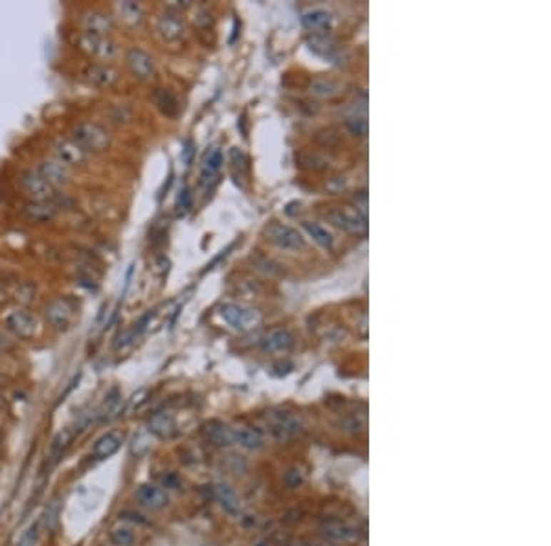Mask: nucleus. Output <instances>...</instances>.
<instances>
[{"instance_id":"nucleus-1","label":"nucleus","mask_w":551,"mask_h":546,"mask_svg":"<svg viewBox=\"0 0 551 546\" xmlns=\"http://www.w3.org/2000/svg\"><path fill=\"white\" fill-rule=\"evenodd\" d=\"M70 138L76 140L89 155L107 153L112 147V133L105 125L92 120H83L72 127Z\"/></svg>"},{"instance_id":"nucleus-2","label":"nucleus","mask_w":551,"mask_h":546,"mask_svg":"<svg viewBox=\"0 0 551 546\" xmlns=\"http://www.w3.org/2000/svg\"><path fill=\"white\" fill-rule=\"evenodd\" d=\"M6 332H9L19 340H35L41 335V320L39 317L30 309V307L17 306L11 311H8L4 317Z\"/></svg>"},{"instance_id":"nucleus-3","label":"nucleus","mask_w":551,"mask_h":546,"mask_svg":"<svg viewBox=\"0 0 551 546\" xmlns=\"http://www.w3.org/2000/svg\"><path fill=\"white\" fill-rule=\"evenodd\" d=\"M78 317V306L69 297H56L44 306V319L54 332H69Z\"/></svg>"},{"instance_id":"nucleus-4","label":"nucleus","mask_w":551,"mask_h":546,"mask_svg":"<svg viewBox=\"0 0 551 546\" xmlns=\"http://www.w3.org/2000/svg\"><path fill=\"white\" fill-rule=\"evenodd\" d=\"M78 48L83 54L99 61V63H105V65H111L112 61L118 57V54H120L116 41H112L111 37L85 34V31H79L78 34Z\"/></svg>"},{"instance_id":"nucleus-5","label":"nucleus","mask_w":551,"mask_h":546,"mask_svg":"<svg viewBox=\"0 0 551 546\" xmlns=\"http://www.w3.org/2000/svg\"><path fill=\"white\" fill-rule=\"evenodd\" d=\"M219 314L223 317L224 322L236 332H248L261 322V314L258 309L245 306V304H233V302L232 304H223Z\"/></svg>"},{"instance_id":"nucleus-6","label":"nucleus","mask_w":551,"mask_h":546,"mask_svg":"<svg viewBox=\"0 0 551 546\" xmlns=\"http://www.w3.org/2000/svg\"><path fill=\"white\" fill-rule=\"evenodd\" d=\"M19 186H21L22 194L26 195L30 201L54 202L57 194H59V189L52 188L35 169H24V172H21V175H19Z\"/></svg>"},{"instance_id":"nucleus-7","label":"nucleus","mask_w":551,"mask_h":546,"mask_svg":"<svg viewBox=\"0 0 551 546\" xmlns=\"http://www.w3.org/2000/svg\"><path fill=\"white\" fill-rule=\"evenodd\" d=\"M52 149L54 157L59 162L65 164V166H69L70 169L85 168L89 160H91V155L70 136H57L52 142Z\"/></svg>"},{"instance_id":"nucleus-8","label":"nucleus","mask_w":551,"mask_h":546,"mask_svg":"<svg viewBox=\"0 0 551 546\" xmlns=\"http://www.w3.org/2000/svg\"><path fill=\"white\" fill-rule=\"evenodd\" d=\"M329 223L335 224L336 228H340L344 232L353 234V236H360L366 232L368 219L364 215L358 214L357 208L351 207H335L328 212Z\"/></svg>"},{"instance_id":"nucleus-9","label":"nucleus","mask_w":551,"mask_h":546,"mask_svg":"<svg viewBox=\"0 0 551 546\" xmlns=\"http://www.w3.org/2000/svg\"><path fill=\"white\" fill-rule=\"evenodd\" d=\"M265 237L271 241L272 245L280 247L283 250H302L305 249V239L302 234L294 230L293 227L280 223V221H272L268 227L265 228Z\"/></svg>"},{"instance_id":"nucleus-10","label":"nucleus","mask_w":551,"mask_h":546,"mask_svg":"<svg viewBox=\"0 0 551 546\" xmlns=\"http://www.w3.org/2000/svg\"><path fill=\"white\" fill-rule=\"evenodd\" d=\"M79 22H81V31L99 35V37H111L112 31L116 30V19L105 9H86L81 14Z\"/></svg>"},{"instance_id":"nucleus-11","label":"nucleus","mask_w":551,"mask_h":546,"mask_svg":"<svg viewBox=\"0 0 551 546\" xmlns=\"http://www.w3.org/2000/svg\"><path fill=\"white\" fill-rule=\"evenodd\" d=\"M35 172L39 173L44 181L56 189L66 188V186L72 182V177H74L72 169H70L69 166H65L63 162H59L56 157H43V159L37 162Z\"/></svg>"},{"instance_id":"nucleus-12","label":"nucleus","mask_w":551,"mask_h":546,"mask_svg":"<svg viewBox=\"0 0 551 546\" xmlns=\"http://www.w3.org/2000/svg\"><path fill=\"white\" fill-rule=\"evenodd\" d=\"M125 65L129 69L134 78L140 81H151L156 74V63L155 57L149 52H146L143 48L133 46L125 54Z\"/></svg>"},{"instance_id":"nucleus-13","label":"nucleus","mask_w":551,"mask_h":546,"mask_svg":"<svg viewBox=\"0 0 551 546\" xmlns=\"http://www.w3.org/2000/svg\"><path fill=\"white\" fill-rule=\"evenodd\" d=\"M186 31H188V26H186V21L181 11L166 9L164 14L156 19V34L166 43H178L186 37Z\"/></svg>"},{"instance_id":"nucleus-14","label":"nucleus","mask_w":551,"mask_h":546,"mask_svg":"<svg viewBox=\"0 0 551 546\" xmlns=\"http://www.w3.org/2000/svg\"><path fill=\"white\" fill-rule=\"evenodd\" d=\"M83 78L89 85L99 91H108L112 86L120 81V72L112 65H105V63H94L89 65L83 70Z\"/></svg>"},{"instance_id":"nucleus-15","label":"nucleus","mask_w":551,"mask_h":546,"mask_svg":"<svg viewBox=\"0 0 551 546\" xmlns=\"http://www.w3.org/2000/svg\"><path fill=\"white\" fill-rule=\"evenodd\" d=\"M134 500L149 512H160L169 504L168 491L156 484H140L134 490Z\"/></svg>"},{"instance_id":"nucleus-16","label":"nucleus","mask_w":551,"mask_h":546,"mask_svg":"<svg viewBox=\"0 0 551 546\" xmlns=\"http://www.w3.org/2000/svg\"><path fill=\"white\" fill-rule=\"evenodd\" d=\"M61 210L54 202H41V201H28L21 208V215L28 223L31 224H52L59 217Z\"/></svg>"},{"instance_id":"nucleus-17","label":"nucleus","mask_w":551,"mask_h":546,"mask_svg":"<svg viewBox=\"0 0 551 546\" xmlns=\"http://www.w3.org/2000/svg\"><path fill=\"white\" fill-rule=\"evenodd\" d=\"M121 443H123V435L118 430H108L96 440L91 449V456L94 460H108L120 451Z\"/></svg>"},{"instance_id":"nucleus-18","label":"nucleus","mask_w":551,"mask_h":546,"mask_svg":"<svg viewBox=\"0 0 551 546\" xmlns=\"http://www.w3.org/2000/svg\"><path fill=\"white\" fill-rule=\"evenodd\" d=\"M147 429L151 435H155L160 440H169L177 435V423H175V417L168 410H158V412L153 414L149 417V423H147Z\"/></svg>"},{"instance_id":"nucleus-19","label":"nucleus","mask_w":551,"mask_h":546,"mask_svg":"<svg viewBox=\"0 0 551 546\" xmlns=\"http://www.w3.org/2000/svg\"><path fill=\"white\" fill-rule=\"evenodd\" d=\"M216 499L219 502L221 510L230 517L241 515V500L237 491L230 486L228 482H219L216 484Z\"/></svg>"},{"instance_id":"nucleus-20","label":"nucleus","mask_w":551,"mask_h":546,"mask_svg":"<svg viewBox=\"0 0 551 546\" xmlns=\"http://www.w3.org/2000/svg\"><path fill=\"white\" fill-rule=\"evenodd\" d=\"M114 11L116 17L123 22L125 26L136 28L140 26L146 19V11L140 2H133V0H125V2H116L114 4Z\"/></svg>"},{"instance_id":"nucleus-21","label":"nucleus","mask_w":551,"mask_h":546,"mask_svg":"<svg viewBox=\"0 0 551 546\" xmlns=\"http://www.w3.org/2000/svg\"><path fill=\"white\" fill-rule=\"evenodd\" d=\"M294 344V337L287 329H272L263 337L261 348L267 353H281L289 352Z\"/></svg>"},{"instance_id":"nucleus-22","label":"nucleus","mask_w":551,"mask_h":546,"mask_svg":"<svg viewBox=\"0 0 551 546\" xmlns=\"http://www.w3.org/2000/svg\"><path fill=\"white\" fill-rule=\"evenodd\" d=\"M125 409V399L118 390L108 392L107 397H105L103 404L96 410V416H98L99 422H112L116 420Z\"/></svg>"},{"instance_id":"nucleus-23","label":"nucleus","mask_w":551,"mask_h":546,"mask_svg":"<svg viewBox=\"0 0 551 546\" xmlns=\"http://www.w3.org/2000/svg\"><path fill=\"white\" fill-rule=\"evenodd\" d=\"M300 430H302V422L293 414H278L272 420V432L280 440L293 438Z\"/></svg>"},{"instance_id":"nucleus-24","label":"nucleus","mask_w":551,"mask_h":546,"mask_svg":"<svg viewBox=\"0 0 551 546\" xmlns=\"http://www.w3.org/2000/svg\"><path fill=\"white\" fill-rule=\"evenodd\" d=\"M223 164L224 157L219 147H213L211 151H208L203 160V166H201V181H203V184H210V182L219 175Z\"/></svg>"},{"instance_id":"nucleus-25","label":"nucleus","mask_w":551,"mask_h":546,"mask_svg":"<svg viewBox=\"0 0 551 546\" xmlns=\"http://www.w3.org/2000/svg\"><path fill=\"white\" fill-rule=\"evenodd\" d=\"M232 438L236 445H239L245 451H258L263 447V436L259 430L250 429V427H239L232 429Z\"/></svg>"},{"instance_id":"nucleus-26","label":"nucleus","mask_w":551,"mask_h":546,"mask_svg":"<svg viewBox=\"0 0 551 546\" xmlns=\"http://www.w3.org/2000/svg\"><path fill=\"white\" fill-rule=\"evenodd\" d=\"M108 541L112 546H134L136 545V532H134V526L129 522H116L114 526H111L108 530Z\"/></svg>"},{"instance_id":"nucleus-27","label":"nucleus","mask_w":551,"mask_h":546,"mask_svg":"<svg viewBox=\"0 0 551 546\" xmlns=\"http://www.w3.org/2000/svg\"><path fill=\"white\" fill-rule=\"evenodd\" d=\"M204 436L208 438V442L213 443L216 447H230L233 443L232 438V429L219 422H211L204 427Z\"/></svg>"},{"instance_id":"nucleus-28","label":"nucleus","mask_w":551,"mask_h":546,"mask_svg":"<svg viewBox=\"0 0 551 546\" xmlns=\"http://www.w3.org/2000/svg\"><path fill=\"white\" fill-rule=\"evenodd\" d=\"M309 48L315 54L322 56L323 59L335 61L336 57H338V54H340L338 44L335 43V39H331V37H328V35H323V34L313 35V37L309 39Z\"/></svg>"},{"instance_id":"nucleus-29","label":"nucleus","mask_w":551,"mask_h":546,"mask_svg":"<svg viewBox=\"0 0 551 546\" xmlns=\"http://www.w3.org/2000/svg\"><path fill=\"white\" fill-rule=\"evenodd\" d=\"M153 101H155V105L158 107V111L168 118L177 116L178 109H181L177 96L173 94L171 91H168V89H156V91L153 92Z\"/></svg>"},{"instance_id":"nucleus-30","label":"nucleus","mask_w":551,"mask_h":546,"mask_svg":"<svg viewBox=\"0 0 551 546\" xmlns=\"http://www.w3.org/2000/svg\"><path fill=\"white\" fill-rule=\"evenodd\" d=\"M78 438V430L72 429V427H65L61 429L52 440V447H50V455H52L54 460L61 458L70 449V445L74 443V440Z\"/></svg>"},{"instance_id":"nucleus-31","label":"nucleus","mask_w":551,"mask_h":546,"mask_svg":"<svg viewBox=\"0 0 551 546\" xmlns=\"http://www.w3.org/2000/svg\"><path fill=\"white\" fill-rule=\"evenodd\" d=\"M310 92L316 96V98H335L342 92V83H338L336 79L331 78H316L310 83Z\"/></svg>"},{"instance_id":"nucleus-32","label":"nucleus","mask_w":551,"mask_h":546,"mask_svg":"<svg viewBox=\"0 0 551 546\" xmlns=\"http://www.w3.org/2000/svg\"><path fill=\"white\" fill-rule=\"evenodd\" d=\"M302 22L307 30H328L331 26V14H328L325 9H310L307 14H303Z\"/></svg>"},{"instance_id":"nucleus-33","label":"nucleus","mask_w":551,"mask_h":546,"mask_svg":"<svg viewBox=\"0 0 551 546\" xmlns=\"http://www.w3.org/2000/svg\"><path fill=\"white\" fill-rule=\"evenodd\" d=\"M323 533H325L329 539H333V541H338V542L353 541V539L357 537V532H355L351 526L344 525V522H336V520H333V522H328V525H325V528H323Z\"/></svg>"},{"instance_id":"nucleus-34","label":"nucleus","mask_w":551,"mask_h":546,"mask_svg":"<svg viewBox=\"0 0 551 546\" xmlns=\"http://www.w3.org/2000/svg\"><path fill=\"white\" fill-rule=\"evenodd\" d=\"M303 228H305L307 234H309L320 247H323V249H333V236L328 232V228L320 227L318 223H310V221H305Z\"/></svg>"},{"instance_id":"nucleus-35","label":"nucleus","mask_w":551,"mask_h":546,"mask_svg":"<svg viewBox=\"0 0 551 546\" xmlns=\"http://www.w3.org/2000/svg\"><path fill=\"white\" fill-rule=\"evenodd\" d=\"M250 262H252V265H254L256 271L263 272L265 276H278L281 274V265L280 263H276L274 259L267 258V256H252L250 258Z\"/></svg>"},{"instance_id":"nucleus-36","label":"nucleus","mask_w":551,"mask_h":546,"mask_svg":"<svg viewBox=\"0 0 551 546\" xmlns=\"http://www.w3.org/2000/svg\"><path fill=\"white\" fill-rule=\"evenodd\" d=\"M59 513H61L59 500H52V502L48 504L46 512H44V517H43L46 532H54V530L59 526Z\"/></svg>"},{"instance_id":"nucleus-37","label":"nucleus","mask_w":551,"mask_h":546,"mask_svg":"<svg viewBox=\"0 0 551 546\" xmlns=\"http://www.w3.org/2000/svg\"><path fill=\"white\" fill-rule=\"evenodd\" d=\"M35 294H37L35 285L31 284V282H22L17 287V291H15V300H17L22 307H28L31 302L35 300Z\"/></svg>"},{"instance_id":"nucleus-38","label":"nucleus","mask_w":551,"mask_h":546,"mask_svg":"<svg viewBox=\"0 0 551 546\" xmlns=\"http://www.w3.org/2000/svg\"><path fill=\"white\" fill-rule=\"evenodd\" d=\"M108 116L112 118V121H116V124H127V121L133 120V111H131L127 105H114L108 112Z\"/></svg>"},{"instance_id":"nucleus-39","label":"nucleus","mask_w":551,"mask_h":546,"mask_svg":"<svg viewBox=\"0 0 551 546\" xmlns=\"http://www.w3.org/2000/svg\"><path fill=\"white\" fill-rule=\"evenodd\" d=\"M348 129L355 136H366L368 134V120L366 116H351L348 120Z\"/></svg>"},{"instance_id":"nucleus-40","label":"nucleus","mask_w":551,"mask_h":546,"mask_svg":"<svg viewBox=\"0 0 551 546\" xmlns=\"http://www.w3.org/2000/svg\"><path fill=\"white\" fill-rule=\"evenodd\" d=\"M316 142L322 144L323 147H333L340 142V134L329 127V129H323V131H320L318 134H316Z\"/></svg>"},{"instance_id":"nucleus-41","label":"nucleus","mask_w":551,"mask_h":546,"mask_svg":"<svg viewBox=\"0 0 551 546\" xmlns=\"http://www.w3.org/2000/svg\"><path fill=\"white\" fill-rule=\"evenodd\" d=\"M160 486L164 487L166 491H168V490L178 491L182 487V478L178 477L177 473H173V471H168V473H164V475H162V477H160Z\"/></svg>"},{"instance_id":"nucleus-42","label":"nucleus","mask_w":551,"mask_h":546,"mask_svg":"<svg viewBox=\"0 0 551 546\" xmlns=\"http://www.w3.org/2000/svg\"><path fill=\"white\" fill-rule=\"evenodd\" d=\"M285 484H287V487H290V490H296V487L302 486L303 484L302 471H298V469H290L289 473L285 475Z\"/></svg>"},{"instance_id":"nucleus-43","label":"nucleus","mask_w":551,"mask_h":546,"mask_svg":"<svg viewBox=\"0 0 551 546\" xmlns=\"http://www.w3.org/2000/svg\"><path fill=\"white\" fill-rule=\"evenodd\" d=\"M191 201H193V197H191V192L188 188H184L178 194V199H177V208L178 212H188L191 208Z\"/></svg>"},{"instance_id":"nucleus-44","label":"nucleus","mask_w":551,"mask_h":546,"mask_svg":"<svg viewBox=\"0 0 551 546\" xmlns=\"http://www.w3.org/2000/svg\"><path fill=\"white\" fill-rule=\"evenodd\" d=\"M230 157H232V164L236 166V168L239 169H246V164H248V160H246L245 153H243L241 149H232V153H230Z\"/></svg>"},{"instance_id":"nucleus-45","label":"nucleus","mask_w":551,"mask_h":546,"mask_svg":"<svg viewBox=\"0 0 551 546\" xmlns=\"http://www.w3.org/2000/svg\"><path fill=\"white\" fill-rule=\"evenodd\" d=\"M348 186L349 182L345 177H335V179H331V181L328 182V188L331 189V192H335V194H340L342 189H345Z\"/></svg>"},{"instance_id":"nucleus-46","label":"nucleus","mask_w":551,"mask_h":546,"mask_svg":"<svg viewBox=\"0 0 551 546\" xmlns=\"http://www.w3.org/2000/svg\"><path fill=\"white\" fill-rule=\"evenodd\" d=\"M146 396H147V390L136 392V394H134V396H133V399L129 401V407H127V410L138 409V407H140V404H142L143 401H146Z\"/></svg>"},{"instance_id":"nucleus-47","label":"nucleus","mask_w":551,"mask_h":546,"mask_svg":"<svg viewBox=\"0 0 551 546\" xmlns=\"http://www.w3.org/2000/svg\"><path fill=\"white\" fill-rule=\"evenodd\" d=\"M193 146H190V144H186V147H184V153H182V157H184V162L186 164H188V166H190V162H191V153H193Z\"/></svg>"},{"instance_id":"nucleus-48","label":"nucleus","mask_w":551,"mask_h":546,"mask_svg":"<svg viewBox=\"0 0 551 546\" xmlns=\"http://www.w3.org/2000/svg\"><path fill=\"white\" fill-rule=\"evenodd\" d=\"M6 409H8V397L4 396V392L0 390V410L4 412Z\"/></svg>"},{"instance_id":"nucleus-49","label":"nucleus","mask_w":551,"mask_h":546,"mask_svg":"<svg viewBox=\"0 0 551 546\" xmlns=\"http://www.w3.org/2000/svg\"><path fill=\"white\" fill-rule=\"evenodd\" d=\"M6 298H8V291H6L4 284L0 282V304H2V302H6Z\"/></svg>"},{"instance_id":"nucleus-50","label":"nucleus","mask_w":551,"mask_h":546,"mask_svg":"<svg viewBox=\"0 0 551 546\" xmlns=\"http://www.w3.org/2000/svg\"><path fill=\"white\" fill-rule=\"evenodd\" d=\"M8 346H9L8 339H6V337L2 335V333H0V352H4V349L8 348Z\"/></svg>"},{"instance_id":"nucleus-51","label":"nucleus","mask_w":551,"mask_h":546,"mask_svg":"<svg viewBox=\"0 0 551 546\" xmlns=\"http://www.w3.org/2000/svg\"><path fill=\"white\" fill-rule=\"evenodd\" d=\"M4 427H6V416H4V412L0 410V432H2V429H4Z\"/></svg>"},{"instance_id":"nucleus-52","label":"nucleus","mask_w":551,"mask_h":546,"mask_svg":"<svg viewBox=\"0 0 551 546\" xmlns=\"http://www.w3.org/2000/svg\"><path fill=\"white\" fill-rule=\"evenodd\" d=\"M6 381H8V375L4 374V370H0V387H4Z\"/></svg>"},{"instance_id":"nucleus-53","label":"nucleus","mask_w":551,"mask_h":546,"mask_svg":"<svg viewBox=\"0 0 551 546\" xmlns=\"http://www.w3.org/2000/svg\"><path fill=\"white\" fill-rule=\"evenodd\" d=\"M0 451H2V440H0Z\"/></svg>"},{"instance_id":"nucleus-54","label":"nucleus","mask_w":551,"mask_h":546,"mask_svg":"<svg viewBox=\"0 0 551 546\" xmlns=\"http://www.w3.org/2000/svg\"><path fill=\"white\" fill-rule=\"evenodd\" d=\"M101 546H112V545H101Z\"/></svg>"}]
</instances>
